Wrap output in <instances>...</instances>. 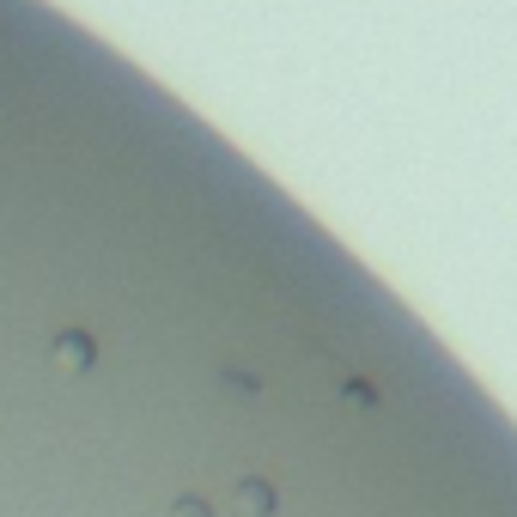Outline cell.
I'll list each match as a JSON object with an SVG mask.
<instances>
[{"mask_svg": "<svg viewBox=\"0 0 517 517\" xmlns=\"http://www.w3.org/2000/svg\"><path fill=\"white\" fill-rule=\"evenodd\" d=\"M183 517H207V505H183Z\"/></svg>", "mask_w": 517, "mask_h": 517, "instance_id": "cell-1", "label": "cell"}]
</instances>
